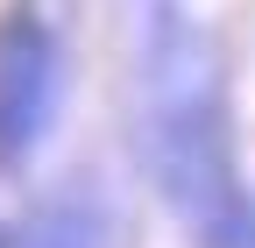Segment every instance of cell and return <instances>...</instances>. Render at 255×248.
<instances>
[{"mask_svg": "<svg viewBox=\"0 0 255 248\" xmlns=\"http://www.w3.org/2000/svg\"><path fill=\"white\" fill-rule=\"evenodd\" d=\"M142 149L199 248H255V199L227 142V78L184 0H142Z\"/></svg>", "mask_w": 255, "mask_h": 248, "instance_id": "cell-1", "label": "cell"}, {"mask_svg": "<svg viewBox=\"0 0 255 248\" xmlns=\"http://www.w3.org/2000/svg\"><path fill=\"white\" fill-rule=\"evenodd\" d=\"M57 107V36L43 14H7L0 21V170H21L36 156Z\"/></svg>", "mask_w": 255, "mask_h": 248, "instance_id": "cell-2", "label": "cell"}, {"mask_svg": "<svg viewBox=\"0 0 255 248\" xmlns=\"http://www.w3.org/2000/svg\"><path fill=\"white\" fill-rule=\"evenodd\" d=\"M0 248H100V213L78 206V199L43 206V213H28L21 227L0 234Z\"/></svg>", "mask_w": 255, "mask_h": 248, "instance_id": "cell-3", "label": "cell"}]
</instances>
